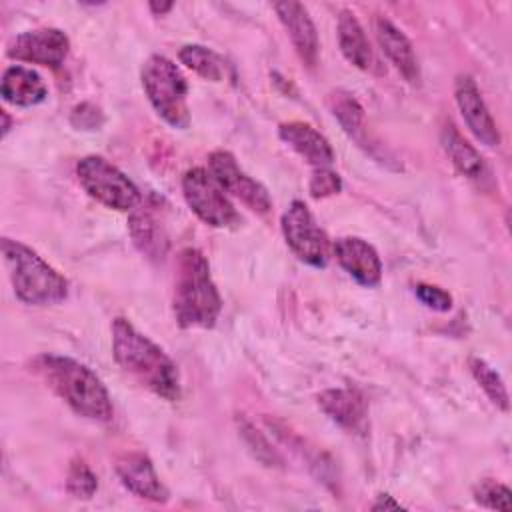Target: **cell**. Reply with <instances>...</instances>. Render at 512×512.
<instances>
[{
  "label": "cell",
  "mask_w": 512,
  "mask_h": 512,
  "mask_svg": "<svg viewBox=\"0 0 512 512\" xmlns=\"http://www.w3.org/2000/svg\"><path fill=\"white\" fill-rule=\"evenodd\" d=\"M180 62L210 82H220L226 76L224 60L210 48L202 44H186L178 52Z\"/></svg>",
  "instance_id": "23"
},
{
  "label": "cell",
  "mask_w": 512,
  "mask_h": 512,
  "mask_svg": "<svg viewBox=\"0 0 512 512\" xmlns=\"http://www.w3.org/2000/svg\"><path fill=\"white\" fill-rule=\"evenodd\" d=\"M2 256L14 294L28 306L58 304L68 296L66 278L30 246L4 238Z\"/></svg>",
  "instance_id": "4"
},
{
  "label": "cell",
  "mask_w": 512,
  "mask_h": 512,
  "mask_svg": "<svg viewBox=\"0 0 512 512\" xmlns=\"http://www.w3.org/2000/svg\"><path fill=\"white\" fill-rule=\"evenodd\" d=\"M454 96L456 104L460 108V114L468 126V130L476 136L478 142H482L488 148H494L500 144V132L496 128V122L484 104L480 90L472 76L462 74L456 78L454 84Z\"/></svg>",
  "instance_id": "11"
},
{
  "label": "cell",
  "mask_w": 512,
  "mask_h": 512,
  "mask_svg": "<svg viewBox=\"0 0 512 512\" xmlns=\"http://www.w3.org/2000/svg\"><path fill=\"white\" fill-rule=\"evenodd\" d=\"M414 294L422 304H426L428 308H432L436 312H448L452 308V296L438 286L420 282L414 286Z\"/></svg>",
  "instance_id": "28"
},
{
  "label": "cell",
  "mask_w": 512,
  "mask_h": 512,
  "mask_svg": "<svg viewBox=\"0 0 512 512\" xmlns=\"http://www.w3.org/2000/svg\"><path fill=\"white\" fill-rule=\"evenodd\" d=\"M376 38L382 52L410 84L420 82V64L406 34L388 18H376Z\"/></svg>",
  "instance_id": "17"
},
{
  "label": "cell",
  "mask_w": 512,
  "mask_h": 512,
  "mask_svg": "<svg viewBox=\"0 0 512 512\" xmlns=\"http://www.w3.org/2000/svg\"><path fill=\"white\" fill-rule=\"evenodd\" d=\"M70 40L60 28H36L18 34L6 54L20 62L40 64L48 68H60L68 56Z\"/></svg>",
  "instance_id": "10"
},
{
  "label": "cell",
  "mask_w": 512,
  "mask_h": 512,
  "mask_svg": "<svg viewBox=\"0 0 512 512\" xmlns=\"http://www.w3.org/2000/svg\"><path fill=\"white\" fill-rule=\"evenodd\" d=\"M242 434H244V438H246V442L250 444V446H256L258 448V452H256V458H260L264 464H268V466H274V464H282V460H280V456L270 448V444L266 442V438H262L260 434H258V430H254L252 428V424H248V422H242ZM256 448H252V450H256Z\"/></svg>",
  "instance_id": "29"
},
{
  "label": "cell",
  "mask_w": 512,
  "mask_h": 512,
  "mask_svg": "<svg viewBox=\"0 0 512 512\" xmlns=\"http://www.w3.org/2000/svg\"><path fill=\"white\" fill-rule=\"evenodd\" d=\"M470 372L476 378V382L480 384V388L486 392V396L492 400V404L506 412L508 410V392H506V386H504L500 374L486 360H482L478 356L470 358Z\"/></svg>",
  "instance_id": "24"
},
{
  "label": "cell",
  "mask_w": 512,
  "mask_h": 512,
  "mask_svg": "<svg viewBox=\"0 0 512 512\" xmlns=\"http://www.w3.org/2000/svg\"><path fill=\"white\" fill-rule=\"evenodd\" d=\"M32 368L78 416L94 422L112 420V398L104 382L86 364L62 354H40L32 360Z\"/></svg>",
  "instance_id": "2"
},
{
  "label": "cell",
  "mask_w": 512,
  "mask_h": 512,
  "mask_svg": "<svg viewBox=\"0 0 512 512\" xmlns=\"http://www.w3.org/2000/svg\"><path fill=\"white\" fill-rule=\"evenodd\" d=\"M328 104L332 114L338 118V122L346 130V134L354 138L358 144H364L366 122H364V110L358 104V100L344 90H336L328 96Z\"/></svg>",
  "instance_id": "22"
},
{
  "label": "cell",
  "mask_w": 512,
  "mask_h": 512,
  "mask_svg": "<svg viewBox=\"0 0 512 512\" xmlns=\"http://www.w3.org/2000/svg\"><path fill=\"white\" fill-rule=\"evenodd\" d=\"M474 500L486 508L492 510H504L508 512L512 508V492L508 486L496 482V480H480L474 486Z\"/></svg>",
  "instance_id": "26"
},
{
  "label": "cell",
  "mask_w": 512,
  "mask_h": 512,
  "mask_svg": "<svg viewBox=\"0 0 512 512\" xmlns=\"http://www.w3.org/2000/svg\"><path fill=\"white\" fill-rule=\"evenodd\" d=\"M182 194L188 208L212 228H234L240 214L206 168H190L182 176Z\"/></svg>",
  "instance_id": "7"
},
{
  "label": "cell",
  "mask_w": 512,
  "mask_h": 512,
  "mask_svg": "<svg viewBox=\"0 0 512 512\" xmlns=\"http://www.w3.org/2000/svg\"><path fill=\"white\" fill-rule=\"evenodd\" d=\"M100 120H102V114H100V110H98L96 106H92V104H80V106H76L74 112H72V124H74L76 128L92 130V128H96V126L100 124Z\"/></svg>",
  "instance_id": "30"
},
{
  "label": "cell",
  "mask_w": 512,
  "mask_h": 512,
  "mask_svg": "<svg viewBox=\"0 0 512 512\" xmlns=\"http://www.w3.org/2000/svg\"><path fill=\"white\" fill-rule=\"evenodd\" d=\"M116 474L120 482L136 496L152 502H168L170 492L160 482L152 460L142 452H128L116 460Z\"/></svg>",
  "instance_id": "13"
},
{
  "label": "cell",
  "mask_w": 512,
  "mask_h": 512,
  "mask_svg": "<svg viewBox=\"0 0 512 512\" xmlns=\"http://www.w3.org/2000/svg\"><path fill=\"white\" fill-rule=\"evenodd\" d=\"M442 148L448 154L454 168L472 182H484L488 178V166L480 152L458 132L454 124H446L440 136Z\"/></svg>",
  "instance_id": "20"
},
{
  "label": "cell",
  "mask_w": 512,
  "mask_h": 512,
  "mask_svg": "<svg viewBox=\"0 0 512 512\" xmlns=\"http://www.w3.org/2000/svg\"><path fill=\"white\" fill-rule=\"evenodd\" d=\"M400 508H402V504L392 500V496H388V494H380L378 500L372 504V510H400Z\"/></svg>",
  "instance_id": "31"
},
{
  "label": "cell",
  "mask_w": 512,
  "mask_h": 512,
  "mask_svg": "<svg viewBox=\"0 0 512 512\" xmlns=\"http://www.w3.org/2000/svg\"><path fill=\"white\" fill-rule=\"evenodd\" d=\"M0 94L8 104L28 108L44 102L48 96V88L36 70L16 64L4 70Z\"/></svg>",
  "instance_id": "18"
},
{
  "label": "cell",
  "mask_w": 512,
  "mask_h": 512,
  "mask_svg": "<svg viewBox=\"0 0 512 512\" xmlns=\"http://www.w3.org/2000/svg\"><path fill=\"white\" fill-rule=\"evenodd\" d=\"M308 188L312 198H326L342 190V180L332 168H314Z\"/></svg>",
  "instance_id": "27"
},
{
  "label": "cell",
  "mask_w": 512,
  "mask_h": 512,
  "mask_svg": "<svg viewBox=\"0 0 512 512\" xmlns=\"http://www.w3.org/2000/svg\"><path fill=\"white\" fill-rule=\"evenodd\" d=\"M140 78L156 114L172 128H188V84L180 68L170 58L162 54H152L144 62Z\"/></svg>",
  "instance_id": "5"
},
{
  "label": "cell",
  "mask_w": 512,
  "mask_h": 512,
  "mask_svg": "<svg viewBox=\"0 0 512 512\" xmlns=\"http://www.w3.org/2000/svg\"><path fill=\"white\" fill-rule=\"evenodd\" d=\"M318 404L324 410V414L344 430L354 434L366 432L368 414H366V402L360 392L350 388L324 390L318 396Z\"/></svg>",
  "instance_id": "16"
},
{
  "label": "cell",
  "mask_w": 512,
  "mask_h": 512,
  "mask_svg": "<svg viewBox=\"0 0 512 512\" xmlns=\"http://www.w3.org/2000/svg\"><path fill=\"white\" fill-rule=\"evenodd\" d=\"M282 234L288 248L308 266L324 268L330 258V240L302 200H294L282 214Z\"/></svg>",
  "instance_id": "8"
},
{
  "label": "cell",
  "mask_w": 512,
  "mask_h": 512,
  "mask_svg": "<svg viewBox=\"0 0 512 512\" xmlns=\"http://www.w3.org/2000/svg\"><path fill=\"white\" fill-rule=\"evenodd\" d=\"M274 10L282 26L286 28L300 60L312 68L318 60V34L308 10L300 2H292V0L276 2Z\"/></svg>",
  "instance_id": "14"
},
{
  "label": "cell",
  "mask_w": 512,
  "mask_h": 512,
  "mask_svg": "<svg viewBox=\"0 0 512 512\" xmlns=\"http://www.w3.org/2000/svg\"><path fill=\"white\" fill-rule=\"evenodd\" d=\"M338 264L362 286L372 288L380 284L382 260L372 244L358 236H342L332 244Z\"/></svg>",
  "instance_id": "12"
},
{
  "label": "cell",
  "mask_w": 512,
  "mask_h": 512,
  "mask_svg": "<svg viewBox=\"0 0 512 512\" xmlns=\"http://www.w3.org/2000/svg\"><path fill=\"white\" fill-rule=\"evenodd\" d=\"M76 176L90 198L112 210L128 212L142 200L136 184L102 156L92 154L80 158L76 164Z\"/></svg>",
  "instance_id": "6"
},
{
  "label": "cell",
  "mask_w": 512,
  "mask_h": 512,
  "mask_svg": "<svg viewBox=\"0 0 512 512\" xmlns=\"http://www.w3.org/2000/svg\"><path fill=\"white\" fill-rule=\"evenodd\" d=\"M112 354L116 364L152 394L170 402L180 398V374L172 358L126 318L112 322Z\"/></svg>",
  "instance_id": "1"
},
{
  "label": "cell",
  "mask_w": 512,
  "mask_h": 512,
  "mask_svg": "<svg viewBox=\"0 0 512 512\" xmlns=\"http://www.w3.org/2000/svg\"><path fill=\"white\" fill-rule=\"evenodd\" d=\"M172 2H168V4H158V2H150V10L154 12V14H166V12H170L172 10Z\"/></svg>",
  "instance_id": "32"
},
{
  "label": "cell",
  "mask_w": 512,
  "mask_h": 512,
  "mask_svg": "<svg viewBox=\"0 0 512 512\" xmlns=\"http://www.w3.org/2000/svg\"><path fill=\"white\" fill-rule=\"evenodd\" d=\"M2 118H4V124H2V134L6 136V134H8V130H10V118H8L6 110H2Z\"/></svg>",
  "instance_id": "33"
},
{
  "label": "cell",
  "mask_w": 512,
  "mask_h": 512,
  "mask_svg": "<svg viewBox=\"0 0 512 512\" xmlns=\"http://www.w3.org/2000/svg\"><path fill=\"white\" fill-rule=\"evenodd\" d=\"M130 234L134 244L148 258H162L168 248V236L164 232L162 220L156 214L154 206H148L140 200V204L132 210L130 216Z\"/></svg>",
  "instance_id": "19"
},
{
  "label": "cell",
  "mask_w": 512,
  "mask_h": 512,
  "mask_svg": "<svg viewBox=\"0 0 512 512\" xmlns=\"http://www.w3.org/2000/svg\"><path fill=\"white\" fill-rule=\"evenodd\" d=\"M336 30H338V46L344 58L360 70H370L374 64V52L370 48V42L358 18L350 10H342L338 16Z\"/></svg>",
  "instance_id": "21"
},
{
  "label": "cell",
  "mask_w": 512,
  "mask_h": 512,
  "mask_svg": "<svg viewBox=\"0 0 512 512\" xmlns=\"http://www.w3.org/2000/svg\"><path fill=\"white\" fill-rule=\"evenodd\" d=\"M66 490L70 496L82 498V500H90L96 494L98 478L84 460L76 458L70 462L68 476H66Z\"/></svg>",
  "instance_id": "25"
},
{
  "label": "cell",
  "mask_w": 512,
  "mask_h": 512,
  "mask_svg": "<svg viewBox=\"0 0 512 512\" xmlns=\"http://www.w3.org/2000/svg\"><path fill=\"white\" fill-rule=\"evenodd\" d=\"M220 310L222 298L212 280L206 256L196 248L180 250L172 294V312L178 326L212 328Z\"/></svg>",
  "instance_id": "3"
},
{
  "label": "cell",
  "mask_w": 512,
  "mask_h": 512,
  "mask_svg": "<svg viewBox=\"0 0 512 512\" xmlns=\"http://www.w3.org/2000/svg\"><path fill=\"white\" fill-rule=\"evenodd\" d=\"M208 172L220 184L224 192L238 198L250 210L266 214L272 208V198L268 190L254 178H250L236 162V158L226 150H214L208 156Z\"/></svg>",
  "instance_id": "9"
},
{
  "label": "cell",
  "mask_w": 512,
  "mask_h": 512,
  "mask_svg": "<svg viewBox=\"0 0 512 512\" xmlns=\"http://www.w3.org/2000/svg\"><path fill=\"white\" fill-rule=\"evenodd\" d=\"M278 136L286 142L298 156H302L312 168H330L334 162V150L328 140L310 124L292 120L278 128Z\"/></svg>",
  "instance_id": "15"
}]
</instances>
